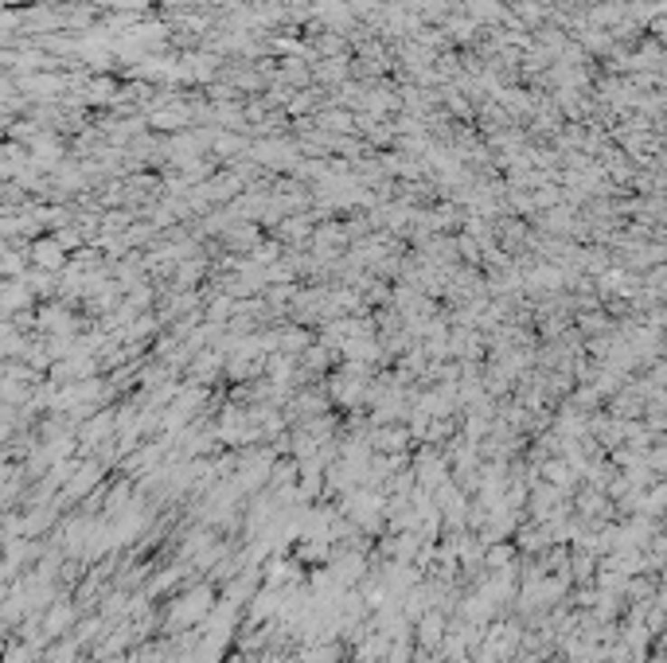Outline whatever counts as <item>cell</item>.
Returning <instances> with one entry per match:
<instances>
[{
	"label": "cell",
	"instance_id": "obj_1",
	"mask_svg": "<svg viewBox=\"0 0 667 663\" xmlns=\"http://www.w3.org/2000/svg\"><path fill=\"white\" fill-rule=\"evenodd\" d=\"M207 612H211V593H200V589H195V593H188L180 601L176 609H172V624H188V621H200V617H207Z\"/></svg>",
	"mask_w": 667,
	"mask_h": 663
},
{
	"label": "cell",
	"instance_id": "obj_2",
	"mask_svg": "<svg viewBox=\"0 0 667 663\" xmlns=\"http://www.w3.org/2000/svg\"><path fill=\"white\" fill-rule=\"evenodd\" d=\"M418 621H422L418 624V640H422V648H434V644L445 640V621L437 617V612H422Z\"/></svg>",
	"mask_w": 667,
	"mask_h": 663
},
{
	"label": "cell",
	"instance_id": "obj_3",
	"mask_svg": "<svg viewBox=\"0 0 667 663\" xmlns=\"http://www.w3.org/2000/svg\"><path fill=\"white\" fill-rule=\"evenodd\" d=\"M70 621H74L70 605H55V609H52V617H47V636H59V632H63Z\"/></svg>",
	"mask_w": 667,
	"mask_h": 663
},
{
	"label": "cell",
	"instance_id": "obj_4",
	"mask_svg": "<svg viewBox=\"0 0 667 663\" xmlns=\"http://www.w3.org/2000/svg\"><path fill=\"white\" fill-rule=\"evenodd\" d=\"M512 558H515V555H512V546H492L488 555H484V562H488L492 570H508V566H512Z\"/></svg>",
	"mask_w": 667,
	"mask_h": 663
},
{
	"label": "cell",
	"instance_id": "obj_5",
	"mask_svg": "<svg viewBox=\"0 0 667 663\" xmlns=\"http://www.w3.org/2000/svg\"><path fill=\"white\" fill-rule=\"evenodd\" d=\"M35 257L47 262V266H59V262H63V250H59L55 242H40V247H35Z\"/></svg>",
	"mask_w": 667,
	"mask_h": 663
},
{
	"label": "cell",
	"instance_id": "obj_6",
	"mask_svg": "<svg viewBox=\"0 0 667 663\" xmlns=\"http://www.w3.org/2000/svg\"><path fill=\"white\" fill-rule=\"evenodd\" d=\"M5 663H32V648H23V644L5 648Z\"/></svg>",
	"mask_w": 667,
	"mask_h": 663
},
{
	"label": "cell",
	"instance_id": "obj_7",
	"mask_svg": "<svg viewBox=\"0 0 667 663\" xmlns=\"http://www.w3.org/2000/svg\"><path fill=\"white\" fill-rule=\"evenodd\" d=\"M0 250H5V247H0Z\"/></svg>",
	"mask_w": 667,
	"mask_h": 663
}]
</instances>
